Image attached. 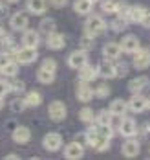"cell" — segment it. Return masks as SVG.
Masks as SVG:
<instances>
[{"label":"cell","mask_w":150,"mask_h":160,"mask_svg":"<svg viewBox=\"0 0 150 160\" xmlns=\"http://www.w3.org/2000/svg\"><path fill=\"white\" fill-rule=\"evenodd\" d=\"M106 30H108L106 20L101 15H92V13H90V17H88L86 22H84V33L90 35V37H99V35H102Z\"/></svg>","instance_id":"1"},{"label":"cell","mask_w":150,"mask_h":160,"mask_svg":"<svg viewBox=\"0 0 150 160\" xmlns=\"http://www.w3.org/2000/svg\"><path fill=\"white\" fill-rule=\"evenodd\" d=\"M48 116H50L51 122H57V123H61V122H64L68 116V109L66 105H64V101H51L50 105H48Z\"/></svg>","instance_id":"2"},{"label":"cell","mask_w":150,"mask_h":160,"mask_svg":"<svg viewBox=\"0 0 150 160\" xmlns=\"http://www.w3.org/2000/svg\"><path fill=\"white\" fill-rule=\"evenodd\" d=\"M132 55H134L132 63H134V68L135 70H145V68L150 66V48L139 46L137 52H134Z\"/></svg>","instance_id":"3"},{"label":"cell","mask_w":150,"mask_h":160,"mask_svg":"<svg viewBox=\"0 0 150 160\" xmlns=\"http://www.w3.org/2000/svg\"><path fill=\"white\" fill-rule=\"evenodd\" d=\"M37 57H39L37 48H28V46L18 48L17 53H15V61H17L18 64H31V63L37 61Z\"/></svg>","instance_id":"4"},{"label":"cell","mask_w":150,"mask_h":160,"mask_svg":"<svg viewBox=\"0 0 150 160\" xmlns=\"http://www.w3.org/2000/svg\"><path fill=\"white\" fill-rule=\"evenodd\" d=\"M119 134L121 136H125V138H132L137 134V122L134 120V118H121V122H119Z\"/></svg>","instance_id":"5"},{"label":"cell","mask_w":150,"mask_h":160,"mask_svg":"<svg viewBox=\"0 0 150 160\" xmlns=\"http://www.w3.org/2000/svg\"><path fill=\"white\" fill-rule=\"evenodd\" d=\"M42 145L46 151L50 153H55L62 147V134L61 132H48L44 138H42Z\"/></svg>","instance_id":"6"},{"label":"cell","mask_w":150,"mask_h":160,"mask_svg":"<svg viewBox=\"0 0 150 160\" xmlns=\"http://www.w3.org/2000/svg\"><path fill=\"white\" fill-rule=\"evenodd\" d=\"M88 63V52L86 50H75V52H71L70 55H68V66L70 68H73V70H79L81 66Z\"/></svg>","instance_id":"7"},{"label":"cell","mask_w":150,"mask_h":160,"mask_svg":"<svg viewBox=\"0 0 150 160\" xmlns=\"http://www.w3.org/2000/svg\"><path fill=\"white\" fill-rule=\"evenodd\" d=\"M75 94H77V99L83 101V103H88V101H92L95 98L93 88L90 87V83L88 81H81V79H79L77 87H75Z\"/></svg>","instance_id":"8"},{"label":"cell","mask_w":150,"mask_h":160,"mask_svg":"<svg viewBox=\"0 0 150 160\" xmlns=\"http://www.w3.org/2000/svg\"><path fill=\"white\" fill-rule=\"evenodd\" d=\"M28 24H30V18H28V13H24V11H17L9 17V26L13 32H24L28 28Z\"/></svg>","instance_id":"9"},{"label":"cell","mask_w":150,"mask_h":160,"mask_svg":"<svg viewBox=\"0 0 150 160\" xmlns=\"http://www.w3.org/2000/svg\"><path fill=\"white\" fill-rule=\"evenodd\" d=\"M150 88V79L147 76H139V78H134L128 81V90L132 94H143Z\"/></svg>","instance_id":"10"},{"label":"cell","mask_w":150,"mask_h":160,"mask_svg":"<svg viewBox=\"0 0 150 160\" xmlns=\"http://www.w3.org/2000/svg\"><path fill=\"white\" fill-rule=\"evenodd\" d=\"M139 151H141V145L139 142L135 140V138H126L123 145H121V153H123V157H126V158H135L137 155H139Z\"/></svg>","instance_id":"11"},{"label":"cell","mask_w":150,"mask_h":160,"mask_svg":"<svg viewBox=\"0 0 150 160\" xmlns=\"http://www.w3.org/2000/svg\"><path fill=\"white\" fill-rule=\"evenodd\" d=\"M121 55H123V48H121V44H119V42L110 41V42H106V44L102 46V57H104V59L117 61Z\"/></svg>","instance_id":"12"},{"label":"cell","mask_w":150,"mask_h":160,"mask_svg":"<svg viewBox=\"0 0 150 160\" xmlns=\"http://www.w3.org/2000/svg\"><path fill=\"white\" fill-rule=\"evenodd\" d=\"M46 46L50 50H62L66 46V37L55 30V32H51L50 35H46Z\"/></svg>","instance_id":"13"},{"label":"cell","mask_w":150,"mask_h":160,"mask_svg":"<svg viewBox=\"0 0 150 160\" xmlns=\"http://www.w3.org/2000/svg\"><path fill=\"white\" fill-rule=\"evenodd\" d=\"M84 157V147L83 144H79L77 140L75 142H70V144L64 147V158L68 160H79Z\"/></svg>","instance_id":"14"},{"label":"cell","mask_w":150,"mask_h":160,"mask_svg":"<svg viewBox=\"0 0 150 160\" xmlns=\"http://www.w3.org/2000/svg\"><path fill=\"white\" fill-rule=\"evenodd\" d=\"M40 42V33L39 30H30L26 28L22 33V46H28V48H37Z\"/></svg>","instance_id":"15"},{"label":"cell","mask_w":150,"mask_h":160,"mask_svg":"<svg viewBox=\"0 0 150 160\" xmlns=\"http://www.w3.org/2000/svg\"><path fill=\"white\" fill-rule=\"evenodd\" d=\"M11 138H13L15 144H28L31 140V131H30V127H26V125H18V127L13 129Z\"/></svg>","instance_id":"16"},{"label":"cell","mask_w":150,"mask_h":160,"mask_svg":"<svg viewBox=\"0 0 150 160\" xmlns=\"http://www.w3.org/2000/svg\"><path fill=\"white\" fill-rule=\"evenodd\" d=\"M97 68H99V78H102V79H116V78H117L116 63H114V61H110V59H104Z\"/></svg>","instance_id":"17"},{"label":"cell","mask_w":150,"mask_h":160,"mask_svg":"<svg viewBox=\"0 0 150 160\" xmlns=\"http://www.w3.org/2000/svg\"><path fill=\"white\" fill-rule=\"evenodd\" d=\"M48 6H50L48 0H26V9L31 15H44Z\"/></svg>","instance_id":"18"},{"label":"cell","mask_w":150,"mask_h":160,"mask_svg":"<svg viewBox=\"0 0 150 160\" xmlns=\"http://www.w3.org/2000/svg\"><path fill=\"white\" fill-rule=\"evenodd\" d=\"M148 105V99L143 94H132V98L128 99V109L132 112H143Z\"/></svg>","instance_id":"19"},{"label":"cell","mask_w":150,"mask_h":160,"mask_svg":"<svg viewBox=\"0 0 150 160\" xmlns=\"http://www.w3.org/2000/svg\"><path fill=\"white\" fill-rule=\"evenodd\" d=\"M97 76H99V68L97 66H93V64H84L79 68V79L81 81H95L97 79Z\"/></svg>","instance_id":"20"},{"label":"cell","mask_w":150,"mask_h":160,"mask_svg":"<svg viewBox=\"0 0 150 160\" xmlns=\"http://www.w3.org/2000/svg\"><path fill=\"white\" fill-rule=\"evenodd\" d=\"M119 44L123 48V53H134V52H137V48L141 46L139 44V39L135 35H125Z\"/></svg>","instance_id":"21"},{"label":"cell","mask_w":150,"mask_h":160,"mask_svg":"<svg viewBox=\"0 0 150 160\" xmlns=\"http://www.w3.org/2000/svg\"><path fill=\"white\" fill-rule=\"evenodd\" d=\"M108 111L112 112V116H116V118H123L126 111H128V103L125 101V99H121V98H117L114 99L110 105H108Z\"/></svg>","instance_id":"22"},{"label":"cell","mask_w":150,"mask_h":160,"mask_svg":"<svg viewBox=\"0 0 150 160\" xmlns=\"http://www.w3.org/2000/svg\"><path fill=\"white\" fill-rule=\"evenodd\" d=\"M145 15H147V9H145L143 6H130V11H128V15H126V20H128V22H134V24H139L141 18Z\"/></svg>","instance_id":"23"},{"label":"cell","mask_w":150,"mask_h":160,"mask_svg":"<svg viewBox=\"0 0 150 160\" xmlns=\"http://www.w3.org/2000/svg\"><path fill=\"white\" fill-rule=\"evenodd\" d=\"M93 9V4L90 0H75L73 2V11L77 15H90Z\"/></svg>","instance_id":"24"},{"label":"cell","mask_w":150,"mask_h":160,"mask_svg":"<svg viewBox=\"0 0 150 160\" xmlns=\"http://www.w3.org/2000/svg\"><path fill=\"white\" fill-rule=\"evenodd\" d=\"M57 30V22L51 18V17H46V18H42L40 20V24H39V33H44V35H50L51 32H55Z\"/></svg>","instance_id":"25"},{"label":"cell","mask_w":150,"mask_h":160,"mask_svg":"<svg viewBox=\"0 0 150 160\" xmlns=\"http://www.w3.org/2000/svg\"><path fill=\"white\" fill-rule=\"evenodd\" d=\"M126 24H128V20H126V18L116 15L112 20H110L108 28H110L112 32H116V33H121V32H125V30H126Z\"/></svg>","instance_id":"26"},{"label":"cell","mask_w":150,"mask_h":160,"mask_svg":"<svg viewBox=\"0 0 150 160\" xmlns=\"http://www.w3.org/2000/svg\"><path fill=\"white\" fill-rule=\"evenodd\" d=\"M24 101L28 107H39L42 103V94L39 90H30L26 96H24Z\"/></svg>","instance_id":"27"},{"label":"cell","mask_w":150,"mask_h":160,"mask_svg":"<svg viewBox=\"0 0 150 160\" xmlns=\"http://www.w3.org/2000/svg\"><path fill=\"white\" fill-rule=\"evenodd\" d=\"M110 144H112V138L110 136H104V134H97V140H95V144L92 145L97 153H102V151H106L108 147H110Z\"/></svg>","instance_id":"28"},{"label":"cell","mask_w":150,"mask_h":160,"mask_svg":"<svg viewBox=\"0 0 150 160\" xmlns=\"http://www.w3.org/2000/svg\"><path fill=\"white\" fill-rule=\"evenodd\" d=\"M37 79H39V83H42V85H51V83L55 81V72L39 68V70H37Z\"/></svg>","instance_id":"29"},{"label":"cell","mask_w":150,"mask_h":160,"mask_svg":"<svg viewBox=\"0 0 150 160\" xmlns=\"http://www.w3.org/2000/svg\"><path fill=\"white\" fill-rule=\"evenodd\" d=\"M79 120L86 123V125H92L93 122H95V112L92 111L90 107H83L81 111H79Z\"/></svg>","instance_id":"30"},{"label":"cell","mask_w":150,"mask_h":160,"mask_svg":"<svg viewBox=\"0 0 150 160\" xmlns=\"http://www.w3.org/2000/svg\"><path fill=\"white\" fill-rule=\"evenodd\" d=\"M9 92H13V94H22L24 90H26V83L24 81H20L15 76V78H9Z\"/></svg>","instance_id":"31"},{"label":"cell","mask_w":150,"mask_h":160,"mask_svg":"<svg viewBox=\"0 0 150 160\" xmlns=\"http://www.w3.org/2000/svg\"><path fill=\"white\" fill-rule=\"evenodd\" d=\"M93 123H97V125H104V123H112V112L108 111V109H102V111L97 112V116H95V122Z\"/></svg>","instance_id":"32"},{"label":"cell","mask_w":150,"mask_h":160,"mask_svg":"<svg viewBox=\"0 0 150 160\" xmlns=\"http://www.w3.org/2000/svg\"><path fill=\"white\" fill-rule=\"evenodd\" d=\"M2 76H6V78H15V76H18V63L17 61H11V63L6 64L2 68Z\"/></svg>","instance_id":"33"},{"label":"cell","mask_w":150,"mask_h":160,"mask_svg":"<svg viewBox=\"0 0 150 160\" xmlns=\"http://www.w3.org/2000/svg\"><path fill=\"white\" fill-rule=\"evenodd\" d=\"M9 109H11V112H24L28 109V105H26L24 98H15L9 101Z\"/></svg>","instance_id":"34"},{"label":"cell","mask_w":150,"mask_h":160,"mask_svg":"<svg viewBox=\"0 0 150 160\" xmlns=\"http://www.w3.org/2000/svg\"><path fill=\"white\" fill-rule=\"evenodd\" d=\"M128 11H130V4H128V2H125V0H117L116 15L123 17V18H126V15H128Z\"/></svg>","instance_id":"35"},{"label":"cell","mask_w":150,"mask_h":160,"mask_svg":"<svg viewBox=\"0 0 150 160\" xmlns=\"http://www.w3.org/2000/svg\"><path fill=\"white\" fill-rule=\"evenodd\" d=\"M116 8H117V0H101V9L104 13H114L116 15Z\"/></svg>","instance_id":"36"},{"label":"cell","mask_w":150,"mask_h":160,"mask_svg":"<svg viewBox=\"0 0 150 160\" xmlns=\"http://www.w3.org/2000/svg\"><path fill=\"white\" fill-rule=\"evenodd\" d=\"M93 41H95V37H90V35H86L84 33L83 37H81V41H79V46L86 52H90V50L93 48Z\"/></svg>","instance_id":"37"},{"label":"cell","mask_w":150,"mask_h":160,"mask_svg":"<svg viewBox=\"0 0 150 160\" xmlns=\"http://www.w3.org/2000/svg\"><path fill=\"white\" fill-rule=\"evenodd\" d=\"M93 94L97 98H101V99H102V98H108L110 96V87H108L106 83H101V85H97V87L93 88Z\"/></svg>","instance_id":"38"},{"label":"cell","mask_w":150,"mask_h":160,"mask_svg":"<svg viewBox=\"0 0 150 160\" xmlns=\"http://www.w3.org/2000/svg\"><path fill=\"white\" fill-rule=\"evenodd\" d=\"M116 74H117V78H126V76H128V64L117 59V63H116Z\"/></svg>","instance_id":"39"},{"label":"cell","mask_w":150,"mask_h":160,"mask_svg":"<svg viewBox=\"0 0 150 160\" xmlns=\"http://www.w3.org/2000/svg\"><path fill=\"white\" fill-rule=\"evenodd\" d=\"M40 68H44V70H50V72H57V61L55 59H51V57H46L42 64H40Z\"/></svg>","instance_id":"40"},{"label":"cell","mask_w":150,"mask_h":160,"mask_svg":"<svg viewBox=\"0 0 150 160\" xmlns=\"http://www.w3.org/2000/svg\"><path fill=\"white\" fill-rule=\"evenodd\" d=\"M11 61H13V57H11V53H9V52H6V50H4V52H0V70H2L7 63H11Z\"/></svg>","instance_id":"41"},{"label":"cell","mask_w":150,"mask_h":160,"mask_svg":"<svg viewBox=\"0 0 150 160\" xmlns=\"http://www.w3.org/2000/svg\"><path fill=\"white\" fill-rule=\"evenodd\" d=\"M9 94V83L6 79H0V98H6Z\"/></svg>","instance_id":"42"},{"label":"cell","mask_w":150,"mask_h":160,"mask_svg":"<svg viewBox=\"0 0 150 160\" xmlns=\"http://www.w3.org/2000/svg\"><path fill=\"white\" fill-rule=\"evenodd\" d=\"M48 2H50V6L57 8V9H61V8H66L70 0H48Z\"/></svg>","instance_id":"43"},{"label":"cell","mask_w":150,"mask_h":160,"mask_svg":"<svg viewBox=\"0 0 150 160\" xmlns=\"http://www.w3.org/2000/svg\"><path fill=\"white\" fill-rule=\"evenodd\" d=\"M137 131H139V134H141V138H145V136H148V134H150V122H147V123H145L143 127H141V129H137Z\"/></svg>","instance_id":"44"},{"label":"cell","mask_w":150,"mask_h":160,"mask_svg":"<svg viewBox=\"0 0 150 160\" xmlns=\"http://www.w3.org/2000/svg\"><path fill=\"white\" fill-rule=\"evenodd\" d=\"M143 28H147V30H150V11H147V15L141 18V22H139Z\"/></svg>","instance_id":"45"},{"label":"cell","mask_w":150,"mask_h":160,"mask_svg":"<svg viewBox=\"0 0 150 160\" xmlns=\"http://www.w3.org/2000/svg\"><path fill=\"white\" fill-rule=\"evenodd\" d=\"M6 15H7V4H4L0 0V17H6Z\"/></svg>","instance_id":"46"},{"label":"cell","mask_w":150,"mask_h":160,"mask_svg":"<svg viewBox=\"0 0 150 160\" xmlns=\"http://www.w3.org/2000/svg\"><path fill=\"white\" fill-rule=\"evenodd\" d=\"M18 155H6V160H18Z\"/></svg>","instance_id":"47"},{"label":"cell","mask_w":150,"mask_h":160,"mask_svg":"<svg viewBox=\"0 0 150 160\" xmlns=\"http://www.w3.org/2000/svg\"><path fill=\"white\" fill-rule=\"evenodd\" d=\"M6 35H7V32H6V30H4V28H2V26H0V39H4V37H6Z\"/></svg>","instance_id":"48"},{"label":"cell","mask_w":150,"mask_h":160,"mask_svg":"<svg viewBox=\"0 0 150 160\" xmlns=\"http://www.w3.org/2000/svg\"><path fill=\"white\" fill-rule=\"evenodd\" d=\"M4 109V98H0V111Z\"/></svg>","instance_id":"49"},{"label":"cell","mask_w":150,"mask_h":160,"mask_svg":"<svg viewBox=\"0 0 150 160\" xmlns=\"http://www.w3.org/2000/svg\"><path fill=\"white\" fill-rule=\"evenodd\" d=\"M6 2H9V4H17V2H20V0H6Z\"/></svg>","instance_id":"50"},{"label":"cell","mask_w":150,"mask_h":160,"mask_svg":"<svg viewBox=\"0 0 150 160\" xmlns=\"http://www.w3.org/2000/svg\"><path fill=\"white\" fill-rule=\"evenodd\" d=\"M90 2H92V4H97V2H101V0H90Z\"/></svg>","instance_id":"51"},{"label":"cell","mask_w":150,"mask_h":160,"mask_svg":"<svg viewBox=\"0 0 150 160\" xmlns=\"http://www.w3.org/2000/svg\"><path fill=\"white\" fill-rule=\"evenodd\" d=\"M147 107H148V109H150V99H148V105H147Z\"/></svg>","instance_id":"52"}]
</instances>
